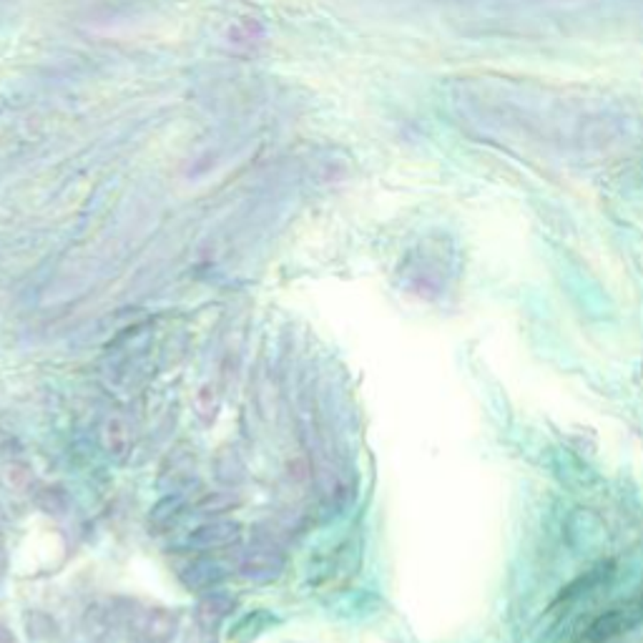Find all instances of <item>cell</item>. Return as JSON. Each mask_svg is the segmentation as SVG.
<instances>
[{"label": "cell", "instance_id": "obj_1", "mask_svg": "<svg viewBox=\"0 0 643 643\" xmlns=\"http://www.w3.org/2000/svg\"><path fill=\"white\" fill-rule=\"evenodd\" d=\"M239 535H241V525L236 520H211L188 535V543L199 550H219L236 543Z\"/></svg>", "mask_w": 643, "mask_h": 643}, {"label": "cell", "instance_id": "obj_6", "mask_svg": "<svg viewBox=\"0 0 643 643\" xmlns=\"http://www.w3.org/2000/svg\"><path fill=\"white\" fill-rule=\"evenodd\" d=\"M236 609V601L232 596H224V593H209L202 598L199 603V618L204 624H217L221 618H226L229 613Z\"/></svg>", "mask_w": 643, "mask_h": 643}, {"label": "cell", "instance_id": "obj_4", "mask_svg": "<svg viewBox=\"0 0 643 643\" xmlns=\"http://www.w3.org/2000/svg\"><path fill=\"white\" fill-rule=\"evenodd\" d=\"M101 438H103V448L111 457L124 460L128 448H131V435H128V425L121 417H109L103 425Z\"/></svg>", "mask_w": 643, "mask_h": 643}, {"label": "cell", "instance_id": "obj_3", "mask_svg": "<svg viewBox=\"0 0 643 643\" xmlns=\"http://www.w3.org/2000/svg\"><path fill=\"white\" fill-rule=\"evenodd\" d=\"M142 633L146 641L169 643L176 633V618L169 611H149L143 616Z\"/></svg>", "mask_w": 643, "mask_h": 643}, {"label": "cell", "instance_id": "obj_8", "mask_svg": "<svg viewBox=\"0 0 643 643\" xmlns=\"http://www.w3.org/2000/svg\"><path fill=\"white\" fill-rule=\"evenodd\" d=\"M232 505H236V501L232 495H226V493H214V495H209L204 501L199 502V508L206 510V513H224V510H229Z\"/></svg>", "mask_w": 643, "mask_h": 643}, {"label": "cell", "instance_id": "obj_2", "mask_svg": "<svg viewBox=\"0 0 643 643\" xmlns=\"http://www.w3.org/2000/svg\"><path fill=\"white\" fill-rule=\"evenodd\" d=\"M282 568H284L282 555L269 548L251 550V553L244 555V561H241V565H239L241 576H244V578H249V581H256V583L274 581V578L282 573Z\"/></svg>", "mask_w": 643, "mask_h": 643}, {"label": "cell", "instance_id": "obj_7", "mask_svg": "<svg viewBox=\"0 0 643 643\" xmlns=\"http://www.w3.org/2000/svg\"><path fill=\"white\" fill-rule=\"evenodd\" d=\"M181 505H184V501H181L179 495H166V498L161 502H157V508L151 510V525L164 528L166 523H172V520L176 518V513L181 510Z\"/></svg>", "mask_w": 643, "mask_h": 643}, {"label": "cell", "instance_id": "obj_5", "mask_svg": "<svg viewBox=\"0 0 643 643\" xmlns=\"http://www.w3.org/2000/svg\"><path fill=\"white\" fill-rule=\"evenodd\" d=\"M181 576H184V583L194 591H206L217 581H221V570L211 561H196L188 565L187 573H181Z\"/></svg>", "mask_w": 643, "mask_h": 643}]
</instances>
